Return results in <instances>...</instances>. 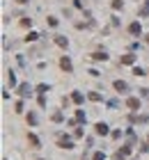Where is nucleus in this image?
<instances>
[{
	"label": "nucleus",
	"instance_id": "nucleus-2",
	"mask_svg": "<svg viewBox=\"0 0 149 160\" xmlns=\"http://www.w3.org/2000/svg\"><path fill=\"white\" fill-rule=\"evenodd\" d=\"M105 130H108V128H105V124H99V126H97V133H105Z\"/></svg>",
	"mask_w": 149,
	"mask_h": 160
},
{
	"label": "nucleus",
	"instance_id": "nucleus-1",
	"mask_svg": "<svg viewBox=\"0 0 149 160\" xmlns=\"http://www.w3.org/2000/svg\"><path fill=\"white\" fill-rule=\"evenodd\" d=\"M131 32L138 34V32H140V25H138V23H133V25H131Z\"/></svg>",
	"mask_w": 149,
	"mask_h": 160
}]
</instances>
